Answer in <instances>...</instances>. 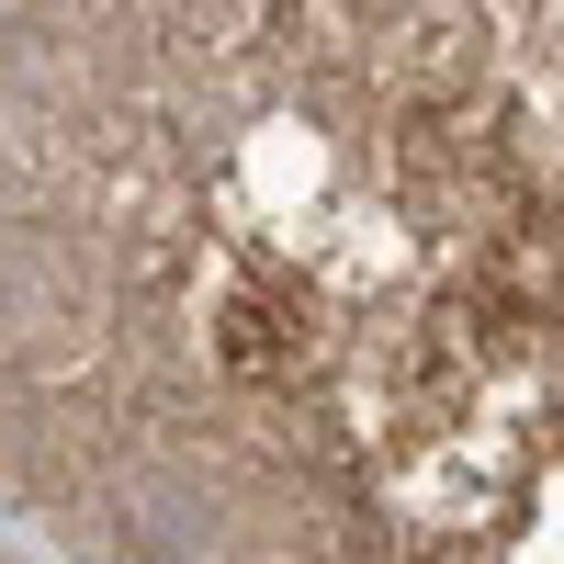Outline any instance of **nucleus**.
I'll list each match as a JSON object with an SVG mask.
<instances>
[{
    "label": "nucleus",
    "mask_w": 564,
    "mask_h": 564,
    "mask_svg": "<svg viewBox=\"0 0 564 564\" xmlns=\"http://www.w3.org/2000/svg\"><path fill=\"white\" fill-rule=\"evenodd\" d=\"M12 520L57 564H564V0H12Z\"/></svg>",
    "instance_id": "obj_1"
},
{
    "label": "nucleus",
    "mask_w": 564,
    "mask_h": 564,
    "mask_svg": "<svg viewBox=\"0 0 564 564\" xmlns=\"http://www.w3.org/2000/svg\"><path fill=\"white\" fill-rule=\"evenodd\" d=\"M12 564H57V553H34V542H12Z\"/></svg>",
    "instance_id": "obj_2"
}]
</instances>
